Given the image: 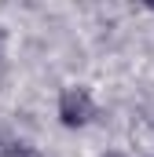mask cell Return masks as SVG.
<instances>
[{"label":"cell","instance_id":"obj_3","mask_svg":"<svg viewBox=\"0 0 154 157\" xmlns=\"http://www.w3.org/2000/svg\"><path fill=\"white\" fill-rule=\"evenodd\" d=\"M0 59H4V29H0Z\"/></svg>","mask_w":154,"mask_h":157},{"label":"cell","instance_id":"obj_1","mask_svg":"<svg viewBox=\"0 0 154 157\" xmlns=\"http://www.w3.org/2000/svg\"><path fill=\"white\" fill-rule=\"evenodd\" d=\"M59 117H63L66 128L88 124V121L95 117V102H92V95H88L84 88H66V91L59 95Z\"/></svg>","mask_w":154,"mask_h":157},{"label":"cell","instance_id":"obj_4","mask_svg":"<svg viewBox=\"0 0 154 157\" xmlns=\"http://www.w3.org/2000/svg\"><path fill=\"white\" fill-rule=\"evenodd\" d=\"M107 157H121V154H107Z\"/></svg>","mask_w":154,"mask_h":157},{"label":"cell","instance_id":"obj_2","mask_svg":"<svg viewBox=\"0 0 154 157\" xmlns=\"http://www.w3.org/2000/svg\"><path fill=\"white\" fill-rule=\"evenodd\" d=\"M4 157H40L33 146H26V143H15V146H7L4 150Z\"/></svg>","mask_w":154,"mask_h":157}]
</instances>
